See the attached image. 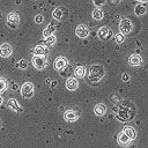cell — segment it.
I'll return each instance as SVG.
<instances>
[{"mask_svg":"<svg viewBox=\"0 0 148 148\" xmlns=\"http://www.w3.org/2000/svg\"><path fill=\"white\" fill-rule=\"evenodd\" d=\"M104 74H105V69H104L103 65L92 64V65H90L89 71H88V80L92 83H96L103 79Z\"/></svg>","mask_w":148,"mask_h":148,"instance_id":"6da1fadb","label":"cell"},{"mask_svg":"<svg viewBox=\"0 0 148 148\" xmlns=\"http://www.w3.org/2000/svg\"><path fill=\"white\" fill-rule=\"evenodd\" d=\"M132 28H133V24H132L130 18L124 17L120 20V22H119V32L120 34H123L125 36L132 31Z\"/></svg>","mask_w":148,"mask_h":148,"instance_id":"7a4b0ae2","label":"cell"},{"mask_svg":"<svg viewBox=\"0 0 148 148\" xmlns=\"http://www.w3.org/2000/svg\"><path fill=\"white\" fill-rule=\"evenodd\" d=\"M97 36H98V38L102 39V40H108V39H110V38L113 36V31H112L111 28L104 25V27H101V28L97 30Z\"/></svg>","mask_w":148,"mask_h":148,"instance_id":"3957f363","label":"cell"},{"mask_svg":"<svg viewBox=\"0 0 148 148\" xmlns=\"http://www.w3.org/2000/svg\"><path fill=\"white\" fill-rule=\"evenodd\" d=\"M20 24V16L16 13H9L7 15V25L12 29L17 28Z\"/></svg>","mask_w":148,"mask_h":148,"instance_id":"277c9868","label":"cell"},{"mask_svg":"<svg viewBox=\"0 0 148 148\" xmlns=\"http://www.w3.org/2000/svg\"><path fill=\"white\" fill-rule=\"evenodd\" d=\"M21 94L25 98H30L34 95V84L31 82H25L21 87Z\"/></svg>","mask_w":148,"mask_h":148,"instance_id":"5b68a950","label":"cell"},{"mask_svg":"<svg viewBox=\"0 0 148 148\" xmlns=\"http://www.w3.org/2000/svg\"><path fill=\"white\" fill-rule=\"evenodd\" d=\"M32 65L37 68V69H43L46 67L47 65V60L45 57H40V56H34L32 57Z\"/></svg>","mask_w":148,"mask_h":148,"instance_id":"8992f818","label":"cell"},{"mask_svg":"<svg viewBox=\"0 0 148 148\" xmlns=\"http://www.w3.org/2000/svg\"><path fill=\"white\" fill-rule=\"evenodd\" d=\"M67 65H68V61L65 57H58L53 62V66L57 71H62L64 68L67 67Z\"/></svg>","mask_w":148,"mask_h":148,"instance_id":"52a82bcc","label":"cell"},{"mask_svg":"<svg viewBox=\"0 0 148 148\" xmlns=\"http://www.w3.org/2000/svg\"><path fill=\"white\" fill-rule=\"evenodd\" d=\"M116 117H117V119H118L119 121H123V123H124V121H127L131 116H130V112L127 111V109H125V108H119V110L116 112Z\"/></svg>","mask_w":148,"mask_h":148,"instance_id":"ba28073f","label":"cell"},{"mask_svg":"<svg viewBox=\"0 0 148 148\" xmlns=\"http://www.w3.org/2000/svg\"><path fill=\"white\" fill-rule=\"evenodd\" d=\"M75 34H76V36L80 37V38H86V37L89 35V29H88V27L84 25V24H79V25L76 27V29H75Z\"/></svg>","mask_w":148,"mask_h":148,"instance_id":"9c48e42d","label":"cell"},{"mask_svg":"<svg viewBox=\"0 0 148 148\" xmlns=\"http://www.w3.org/2000/svg\"><path fill=\"white\" fill-rule=\"evenodd\" d=\"M12 52H13V47L10 46V44H8V43L1 44V46H0V56L2 58H8L12 54Z\"/></svg>","mask_w":148,"mask_h":148,"instance_id":"30bf717a","label":"cell"},{"mask_svg":"<svg viewBox=\"0 0 148 148\" xmlns=\"http://www.w3.org/2000/svg\"><path fill=\"white\" fill-rule=\"evenodd\" d=\"M34 56H40V57H45V54L49 53V47L44 46V45H37L34 47L32 50Z\"/></svg>","mask_w":148,"mask_h":148,"instance_id":"8fae6325","label":"cell"},{"mask_svg":"<svg viewBox=\"0 0 148 148\" xmlns=\"http://www.w3.org/2000/svg\"><path fill=\"white\" fill-rule=\"evenodd\" d=\"M64 118H65V120H67V121H75V120H77V118H79V113H77L76 111H74V110H67V111L64 113Z\"/></svg>","mask_w":148,"mask_h":148,"instance_id":"7c38bea8","label":"cell"},{"mask_svg":"<svg viewBox=\"0 0 148 148\" xmlns=\"http://www.w3.org/2000/svg\"><path fill=\"white\" fill-rule=\"evenodd\" d=\"M94 112H95L96 116H99V117L104 116V114L106 113V105H105L104 103H98V104H96V105L94 106Z\"/></svg>","mask_w":148,"mask_h":148,"instance_id":"4fadbf2b","label":"cell"},{"mask_svg":"<svg viewBox=\"0 0 148 148\" xmlns=\"http://www.w3.org/2000/svg\"><path fill=\"white\" fill-rule=\"evenodd\" d=\"M128 64H130L131 66H140V65L142 64V58H141V56H139V54H136V53L132 54V56L130 57V59H128Z\"/></svg>","mask_w":148,"mask_h":148,"instance_id":"5bb4252c","label":"cell"},{"mask_svg":"<svg viewBox=\"0 0 148 148\" xmlns=\"http://www.w3.org/2000/svg\"><path fill=\"white\" fill-rule=\"evenodd\" d=\"M7 106H8L9 109H12V110L16 111V112H23V109L18 105L17 101H16V99H14V98L8 99V102H7Z\"/></svg>","mask_w":148,"mask_h":148,"instance_id":"9a60e30c","label":"cell"},{"mask_svg":"<svg viewBox=\"0 0 148 148\" xmlns=\"http://www.w3.org/2000/svg\"><path fill=\"white\" fill-rule=\"evenodd\" d=\"M77 87H79V82H77V80H76L75 77H68V79H67V81H66V88H67L68 90L73 91V90H75Z\"/></svg>","mask_w":148,"mask_h":148,"instance_id":"2e32d148","label":"cell"},{"mask_svg":"<svg viewBox=\"0 0 148 148\" xmlns=\"http://www.w3.org/2000/svg\"><path fill=\"white\" fill-rule=\"evenodd\" d=\"M131 141L135 138V135H136V133H135V130L133 128V127H131V126H125L124 128H123V131H121Z\"/></svg>","mask_w":148,"mask_h":148,"instance_id":"e0dca14e","label":"cell"},{"mask_svg":"<svg viewBox=\"0 0 148 148\" xmlns=\"http://www.w3.org/2000/svg\"><path fill=\"white\" fill-rule=\"evenodd\" d=\"M74 75L79 79H83L86 76V67L84 66H77L74 69Z\"/></svg>","mask_w":148,"mask_h":148,"instance_id":"ac0fdd59","label":"cell"},{"mask_svg":"<svg viewBox=\"0 0 148 148\" xmlns=\"http://www.w3.org/2000/svg\"><path fill=\"white\" fill-rule=\"evenodd\" d=\"M130 142H131V140H130L123 132H120V133L118 134V143H119L120 146H127Z\"/></svg>","mask_w":148,"mask_h":148,"instance_id":"d6986e66","label":"cell"},{"mask_svg":"<svg viewBox=\"0 0 148 148\" xmlns=\"http://www.w3.org/2000/svg\"><path fill=\"white\" fill-rule=\"evenodd\" d=\"M54 31H56V27H54V24H53V23H50V24L46 27V29L43 31V36H44L45 38H47L49 36L53 35Z\"/></svg>","mask_w":148,"mask_h":148,"instance_id":"ffe728a7","label":"cell"},{"mask_svg":"<svg viewBox=\"0 0 148 148\" xmlns=\"http://www.w3.org/2000/svg\"><path fill=\"white\" fill-rule=\"evenodd\" d=\"M134 13H135L138 16H141V15L146 14V7H145L143 5H141V3H139V5L135 6V8H134Z\"/></svg>","mask_w":148,"mask_h":148,"instance_id":"44dd1931","label":"cell"},{"mask_svg":"<svg viewBox=\"0 0 148 148\" xmlns=\"http://www.w3.org/2000/svg\"><path fill=\"white\" fill-rule=\"evenodd\" d=\"M103 16H104V14H103V10L102 9L95 8L92 10V18H95V20H102Z\"/></svg>","mask_w":148,"mask_h":148,"instance_id":"7402d4cb","label":"cell"},{"mask_svg":"<svg viewBox=\"0 0 148 148\" xmlns=\"http://www.w3.org/2000/svg\"><path fill=\"white\" fill-rule=\"evenodd\" d=\"M62 15H64V12L61 8H56L53 12H52V16L53 18L56 20H62Z\"/></svg>","mask_w":148,"mask_h":148,"instance_id":"603a6c76","label":"cell"},{"mask_svg":"<svg viewBox=\"0 0 148 148\" xmlns=\"http://www.w3.org/2000/svg\"><path fill=\"white\" fill-rule=\"evenodd\" d=\"M125 40V36L123 35V34H120V32H118L116 36H114V42L117 43V44H121Z\"/></svg>","mask_w":148,"mask_h":148,"instance_id":"cb8c5ba5","label":"cell"},{"mask_svg":"<svg viewBox=\"0 0 148 148\" xmlns=\"http://www.w3.org/2000/svg\"><path fill=\"white\" fill-rule=\"evenodd\" d=\"M7 87H8V83H7V81H6L5 79L0 77V92L5 91V90L7 89Z\"/></svg>","mask_w":148,"mask_h":148,"instance_id":"d4e9b609","label":"cell"},{"mask_svg":"<svg viewBox=\"0 0 148 148\" xmlns=\"http://www.w3.org/2000/svg\"><path fill=\"white\" fill-rule=\"evenodd\" d=\"M45 43H46V45H52V44H54V43H56V36H54V35L49 36L47 38H45Z\"/></svg>","mask_w":148,"mask_h":148,"instance_id":"484cf974","label":"cell"},{"mask_svg":"<svg viewBox=\"0 0 148 148\" xmlns=\"http://www.w3.org/2000/svg\"><path fill=\"white\" fill-rule=\"evenodd\" d=\"M18 67H20L21 69H25V68L28 67V61H27L25 59H21V60L18 61Z\"/></svg>","mask_w":148,"mask_h":148,"instance_id":"4316f807","label":"cell"},{"mask_svg":"<svg viewBox=\"0 0 148 148\" xmlns=\"http://www.w3.org/2000/svg\"><path fill=\"white\" fill-rule=\"evenodd\" d=\"M43 20H44V17H43V15H40V14H38V15L35 16V22H36L37 24H40V23L43 22Z\"/></svg>","mask_w":148,"mask_h":148,"instance_id":"83f0119b","label":"cell"},{"mask_svg":"<svg viewBox=\"0 0 148 148\" xmlns=\"http://www.w3.org/2000/svg\"><path fill=\"white\" fill-rule=\"evenodd\" d=\"M95 6H102V5H104L105 3V1L104 0H99V1H97V0H95L94 2H92Z\"/></svg>","mask_w":148,"mask_h":148,"instance_id":"f1b7e54d","label":"cell"},{"mask_svg":"<svg viewBox=\"0 0 148 148\" xmlns=\"http://www.w3.org/2000/svg\"><path fill=\"white\" fill-rule=\"evenodd\" d=\"M121 80H123V81H125V82H127V81L130 80V76H128V74H126V73H125V74H123V76H121Z\"/></svg>","mask_w":148,"mask_h":148,"instance_id":"f546056e","label":"cell"},{"mask_svg":"<svg viewBox=\"0 0 148 148\" xmlns=\"http://www.w3.org/2000/svg\"><path fill=\"white\" fill-rule=\"evenodd\" d=\"M54 86H57V81H53L52 84H51V87H54Z\"/></svg>","mask_w":148,"mask_h":148,"instance_id":"4dcf8cb0","label":"cell"},{"mask_svg":"<svg viewBox=\"0 0 148 148\" xmlns=\"http://www.w3.org/2000/svg\"><path fill=\"white\" fill-rule=\"evenodd\" d=\"M2 102H3V101H2V97H1V96H0V105H1V104H2Z\"/></svg>","mask_w":148,"mask_h":148,"instance_id":"1f68e13d","label":"cell"},{"mask_svg":"<svg viewBox=\"0 0 148 148\" xmlns=\"http://www.w3.org/2000/svg\"><path fill=\"white\" fill-rule=\"evenodd\" d=\"M0 126H1V120H0Z\"/></svg>","mask_w":148,"mask_h":148,"instance_id":"d6a6232c","label":"cell"},{"mask_svg":"<svg viewBox=\"0 0 148 148\" xmlns=\"http://www.w3.org/2000/svg\"><path fill=\"white\" fill-rule=\"evenodd\" d=\"M0 15H1V14H0Z\"/></svg>","mask_w":148,"mask_h":148,"instance_id":"836d02e7","label":"cell"}]
</instances>
